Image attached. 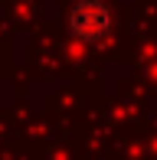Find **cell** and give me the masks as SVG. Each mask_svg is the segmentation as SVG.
Listing matches in <instances>:
<instances>
[{"label":"cell","mask_w":157,"mask_h":160,"mask_svg":"<svg viewBox=\"0 0 157 160\" xmlns=\"http://www.w3.org/2000/svg\"><path fill=\"white\" fill-rule=\"evenodd\" d=\"M66 26L75 39L98 42L111 33V10L105 0H75L66 13Z\"/></svg>","instance_id":"1"}]
</instances>
